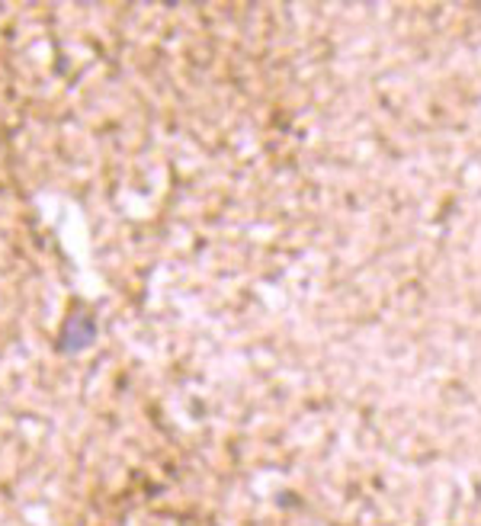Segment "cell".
Wrapping results in <instances>:
<instances>
[{
    "instance_id": "cell-1",
    "label": "cell",
    "mask_w": 481,
    "mask_h": 526,
    "mask_svg": "<svg viewBox=\"0 0 481 526\" xmlns=\"http://www.w3.org/2000/svg\"><path fill=\"white\" fill-rule=\"evenodd\" d=\"M93 334H97V328H93L90 315H87V311H74V315L68 318V328H64L61 350H84L93 340Z\"/></svg>"
}]
</instances>
